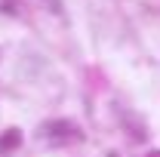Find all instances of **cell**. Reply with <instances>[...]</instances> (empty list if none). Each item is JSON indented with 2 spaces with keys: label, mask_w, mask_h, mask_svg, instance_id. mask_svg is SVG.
Wrapping results in <instances>:
<instances>
[{
  "label": "cell",
  "mask_w": 160,
  "mask_h": 157,
  "mask_svg": "<svg viewBox=\"0 0 160 157\" xmlns=\"http://www.w3.org/2000/svg\"><path fill=\"white\" fill-rule=\"evenodd\" d=\"M19 145H22V133L19 129H6V136L0 139V151H12Z\"/></svg>",
  "instance_id": "cell-1"
},
{
  "label": "cell",
  "mask_w": 160,
  "mask_h": 157,
  "mask_svg": "<svg viewBox=\"0 0 160 157\" xmlns=\"http://www.w3.org/2000/svg\"><path fill=\"white\" fill-rule=\"evenodd\" d=\"M46 3H49V9H52V13H62V0H46Z\"/></svg>",
  "instance_id": "cell-2"
},
{
  "label": "cell",
  "mask_w": 160,
  "mask_h": 157,
  "mask_svg": "<svg viewBox=\"0 0 160 157\" xmlns=\"http://www.w3.org/2000/svg\"><path fill=\"white\" fill-rule=\"evenodd\" d=\"M148 157H160V151H151V154H148Z\"/></svg>",
  "instance_id": "cell-3"
}]
</instances>
